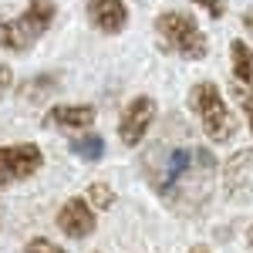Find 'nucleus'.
<instances>
[{
  "mask_svg": "<svg viewBox=\"0 0 253 253\" xmlns=\"http://www.w3.org/2000/svg\"><path fill=\"white\" fill-rule=\"evenodd\" d=\"M98 122V108L91 101H81V105H51L44 112V128L51 132H64V135H78V132H88L91 125Z\"/></svg>",
  "mask_w": 253,
  "mask_h": 253,
  "instance_id": "nucleus-8",
  "label": "nucleus"
},
{
  "mask_svg": "<svg viewBox=\"0 0 253 253\" xmlns=\"http://www.w3.org/2000/svg\"><path fill=\"white\" fill-rule=\"evenodd\" d=\"M84 14H88V24L101 34H108V38H115L128 27L125 0H84Z\"/></svg>",
  "mask_w": 253,
  "mask_h": 253,
  "instance_id": "nucleus-9",
  "label": "nucleus"
},
{
  "mask_svg": "<svg viewBox=\"0 0 253 253\" xmlns=\"http://www.w3.org/2000/svg\"><path fill=\"white\" fill-rule=\"evenodd\" d=\"M54 91H61V75H38V78L24 81L17 88V95L24 98V101H31V105H41V101H47V98L54 95Z\"/></svg>",
  "mask_w": 253,
  "mask_h": 253,
  "instance_id": "nucleus-11",
  "label": "nucleus"
},
{
  "mask_svg": "<svg viewBox=\"0 0 253 253\" xmlns=\"http://www.w3.org/2000/svg\"><path fill=\"white\" fill-rule=\"evenodd\" d=\"M24 253H68L61 243H54L51 236H31L24 243Z\"/></svg>",
  "mask_w": 253,
  "mask_h": 253,
  "instance_id": "nucleus-14",
  "label": "nucleus"
},
{
  "mask_svg": "<svg viewBox=\"0 0 253 253\" xmlns=\"http://www.w3.org/2000/svg\"><path fill=\"white\" fill-rule=\"evenodd\" d=\"M84 199L95 206L98 213H108V210H115V203H118V193L105 182V179H95L88 189H84Z\"/></svg>",
  "mask_w": 253,
  "mask_h": 253,
  "instance_id": "nucleus-13",
  "label": "nucleus"
},
{
  "mask_svg": "<svg viewBox=\"0 0 253 253\" xmlns=\"http://www.w3.org/2000/svg\"><path fill=\"white\" fill-rule=\"evenodd\" d=\"M71 152H75L81 162H101V159H105V138L98 135L95 128L78 132V135L71 138Z\"/></svg>",
  "mask_w": 253,
  "mask_h": 253,
  "instance_id": "nucleus-12",
  "label": "nucleus"
},
{
  "mask_svg": "<svg viewBox=\"0 0 253 253\" xmlns=\"http://www.w3.org/2000/svg\"><path fill=\"white\" fill-rule=\"evenodd\" d=\"M7 88H14V71H10V64H0V91H7Z\"/></svg>",
  "mask_w": 253,
  "mask_h": 253,
  "instance_id": "nucleus-17",
  "label": "nucleus"
},
{
  "mask_svg": "<svg viewBox=\"0 0 253 253\" xmlns=\"http://www.w3.org/2000/svg\"><path fill=\"white\" fill-rule=\"evenodd\" d=\"M156 118H159L156 98L152 95H135L122 108V115H118V138H122V145H125V149H138V145L149 138Z\"/></svg>",
  "mask_w": 253,
  "mask_h": 253,
  "instance_id": "nucleus-6",
  "label": "nucleus"
},
{
  "mask_svg": "<svg viewBox=\"0 0 253 253\" xmlns=\"http://www.w3.org/2000/svg\"><path fill=\"white\" fill-rule=\"evenodd\" d=\"M193 3H196V7H203L213 20L226 17V3H223V0H193Z\"/></svg>",
  "mask_w": 253,
  "mask_h": 253,
  "instance_id": "nucleus-16",
  "label": "nucleus"
},
{
  "mask_svg": "<svg viewBox=\"0 0 253 253\" xmlns=\"http://www.w3.org/2000/svg\"><path fill=\"white\" fill-rule=\"evenodd\" d=\"M186 105H189V112L199 118L203 135L210 138L213 145L233 142L240 125H236L233 108H230V101L223 98V88H219L216 81H196L193 88H189V95H186Z\"/></svg>",
  "mask_w": 253,
  "mask_h": 253,
  "instance_id": "nucleus-2",
  "label": "nucleus"
},
{
  "mask_svg": "<svg viewBox=\"0 0 253 253\" xmlns=\"http://www.w3.org/2000/svg\"><path fill=\"white\" fill-rule=\"evenodd\" d=\"M189 253H213L210 247H203V243H196V247H189Z\"/></svg>",
  "mask_w": 253,
  "mask_h": 253,
  "instance_id": "nucleus-19",
  "label": "nucleus"
},
{
  "mask_svg": "<svg viewBox=\"0 0 253 253\" xmlns=\"http://www.w3.org/2000/svg\"><path fill=\"white\" fill-rule=\"evenodd\" d=\"M216 179V156L203 145H186V149H169L162 156V172H149V182L156 193L172 206L186 203H203L210 196V182Z\"/></svg>",
  "mask_w": 253,
  "mask_h": 253,
  "instance_id": "nucleus-1",
  "label": "nucleus"
},
{
  "mask_svg": "<svg viewBox=\"0 0 253 253\" xmlns=\"http://www.w3.org/2000/svg\"><path fill=\"white\" fill-rule=\"evenodd\" d=\"M230 64H233V78L240 88H253V47L243 38L230 41Z\"/></svg>",
  "mask_w": 253,
  "mask_h": 253,
  "instance_id": "nucleus-10",
  "label": "nucleus"
},
{
  "mask_svg": "<svg viewBox=\"0 0 253 253\" xmlns=\"http://www.w3.org/2000/svg\"><path fill=\"white\" fill-rule=\"evenodd\" d=\"M243 27L253 34V10H247V14H243Z\"/></svg>",
  "mask_w": 253,
  "mask_h": 253,
  "instance_id": "nucleus-18",
  "label": "nucleus"
},
{
  "mask_svg": "<svg viewBox=\"0 0 253 253\" xmlns=\"http://www.w3.org/2000/svg\"><path fill=\"white\" fill-rule=\"evenodd\" d=\"M247 247H250V250H253V223H250V226H247Z\"/></svg>",
  "mask_w": 253,
  "mask_h": 253,
  "instance_id": "nucleus-20",
  "label": "nucleus"
},
{
  "mask_svg": "<svg viewBox=\"0 0 253 253\" xmlns=\"http://www.w3.org/2000/svg\"><path fill=\"white\" fill-rule=\"evenodd\" d=\"M44 169V149L38 142H14L0 145V189L27 182Z\"/></svg>",
  "mask_w": 253,
  "mask_h": 253,
  "instance_id": "nucleus-5",
  "label": "nucleus"
},
{
  "mask_svg": "<svg viewBox=\"0 0 253 253\" xmlns=\"http://www.w3.org/2000/svg\"><path fill=\"white\" fill-rule=\"evenodd\" d=\"M240 108H243V118H247L253 135V88H240Z\"/></svg>",
  "mask_w": 253,
  "mask_h": 253,
  "instance_id": "nucleus-15",
  "label": "nucleus"
},
{
  "mask_svg": "<svg viewBox=\"0 0 253 253\" xmlns=\"http://www.w3.org/2000/svg\"><path fill=\"white\" fill-rule=\"evenodd\" d=\"M156 34H159L162 51L179 54L186 61H203L210 54V41L203 34V27L186 10H162L156 17Z\"/></svg>",
  "mask_w": 253,
  "mask_h": 253,
  "instance_id": "nucleus-4",
  "label": "nucleus"
},
{
  "mask_svg": "<svg viewBox=\"0 0 253 253\" xmlns=\"http://www.w3.org/2000/svg\"><path fill=\"white\" fill-rule=\"evenodd\" d=\"M54 226H58L68 240H88V236L98 230V210L84 196H71V199H64L58 206Z\"/></svg>",
  "mask_w": 253,
  "mask_h": 253,
  "instance_id": "nucleus-7",
  "label": "nucleus"
},
{
  "mask_svg": "<svg viewBox=\"0 0 253 253\" xmlns=\"http://www.w3.org/2000/svg\"><path fill=\"white\" fill-rule=\"evenodd\" d=\"M58 17L54 0H27L17 17H0V47L10 54H27Z\"/></svg>",
  "mask_w": 253,
  "mask_h": 253,
  "instance_id": "nucleus-3",
  "label": "nucleus"
}]
</instances>
